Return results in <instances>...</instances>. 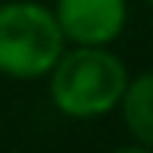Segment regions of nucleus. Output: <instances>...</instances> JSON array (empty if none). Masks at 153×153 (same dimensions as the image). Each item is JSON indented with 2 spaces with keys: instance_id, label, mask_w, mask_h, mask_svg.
<instances>
[{
  "instance_id": "3",
  "label": "nucleus",
  "mask_w": 153,
  "mask_h": 153,
  "mask_svg": "<svg viewBox=\"0 0 153 153\" xmlns=\"http://www.w3.org/2000/svg\"><path fill=\"white\" fill-rule=\"evenodd\" d=\"M53 13L66 41L109 47L128 22V0H56Z\"/></svg>"
},
{
  "instance_id": "2",
  "label": "nucleus",
  "mask_w": 153,
  "mask_h": 153,
  "mask_svg": "<svg viewBox=\"0 0 153 153\" xmlns=\"http://www.w3.org/2000/svg\"><path fill=\"white\" fill-rule=\"evenodd\" d=\"M66 50L56 13L34 0L0 3V75L6 78H47Z\"/></svg>"
},
{
  "instance_id": "1",
  "label": "nucleus",
  "mask_w": 153,
  "mask_h": 153,
  "mask_svg": "<svg viewBox=\"0 0 153 153\" xmlns=\"http://www.w3.org/2000/svg\"><path fill=\"white\" fill-rule=\"evenodd\" d=\"M128 78V69L116 53L88 44L62 50L56 66L47 72L50 100L69 119H97L119 109Z\"/></svg>"
},
{
  "instance_id": "5",
  "label": "nucleus",
  "mask_w": 153,
  "mask_h": 153,
  "mask_svg": "<svg viewBox=\"0 0 153 153\" xmlns=\"http://www.w3.org/2000/svg\"><path fill=\"white\" fill-rule=\"evenodd\" d=\"M147 3H150V6H153V0H147Z\"/></svg>"
},
{
  "instance_id": "4",
  "label": "nucleus",
  "mask_w": 153,
  "mask_h": 153,
  "mask_svg": "<svg viewBox=\"0 0 153 153\" xmlns=\"http://www.w3.org/2000/svg\"><path fill=\"white\" fill-rule=\"evenodd\" d=\"M119 109H122L128 134L137 144L153 150V72H141L134 78H128Z\"/></svg>"
}]
</instances>
